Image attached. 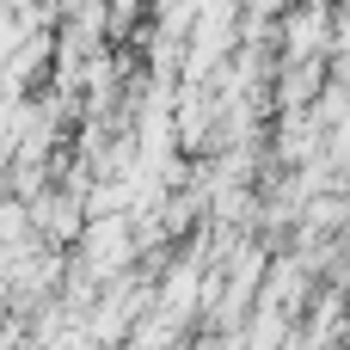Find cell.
I'll use <instances>...</instances> for the list:
<instances>
[{
	"label": "cell",
	"mask_w": 350,
	"mask_h": 350,
	"mask_svg": "<svg viewBox=\"0 0 350 350\" xmlns=\"http://www.w3.org/2000/svg\"><path fill=\"white\" fill-rule=\"evenodd\" d=\"M18 350H55V345H43V338H25V345H18Z\"/></svg>",
	"instance_id": "1"
}]
</instances>
